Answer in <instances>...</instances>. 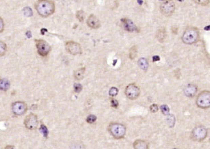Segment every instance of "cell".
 <instances>
[{"mask_svg":"<svg viewBox=\"0 0 210 149\" xmlns=\"http://www.w3.org/2000/svg\"><path fill=\"white\" fill-rule=\"evenodd\" d=\"M196 105L199 108L207 109L210 107V91H204L197 95Z\"/></svg>","mask_w":210,"mask_h":149,"instance_id":"cell-4","label":"cell"},{"mask_svg":"<svg viewBox=\"0 0 210 149\" xmlns=\"http://www.w3.org/2000/svg\"><path fill=\"white\" fill-rule=\"evenodd\" d=\"M118 105H119V103H118V101L116 100V99H112V100H111V106H112V107L117 108L118 107Z\"/></svg>","mask_w":210,"mask_h":149,"instance_id":"cell-32","label":"cell"},{"mask_svg":"<svg viewBox=\"0 0 210 149\" xmlns=\"http://www.w3.org/2000/svg\"><path fill=\"white\" fill-rule=\"evenodd\" d=\"M40 131H41L42 134L43 135V136L47 137V135H48V130H47V128L44 125H41V128H40Z\"/></svg>","mask_w":210,"mask_h":149,"instance_id":"cell-28","label":"cell"},{"mask_svg":"<svg viewBox=\"0 0 210 149\" xmlns=\"http://www.w3.org/2000/svg\"><path fill=\"white\" fill-rule=\"evenodd\" d=\"M209 142H210V139H209Z\"/></svg>","mask_w":210,"mask_h":149,"instance_id":"cell-38","label":"cell"},{"mask_svg":"<svg viewBox=\"0 0 210 149\" xmlns=\"http://www.w3.org/2000/svg\"><path fill=\"white\" fill-rule=\"evenodd\" d=\"M66 49L68 52L70 53L71 55H73V56H77V55L81 54L82 53L81 45L75 41H72V40L66 42Z\"/></svg>","mask_w":210,"mask_h":149,"instance_id":"cell-11","label":"cell"},{"mask_svg":"<svg viewBox=\"0 0 210 149\" xmlns=\"http://www.w3.org/2000/svg\"><path fill=\"white\" fill-rule=\"evenodd\" d=\"M36 44V47L37 49V52L41 56L45 57L49 54L52 47L46 40L43 39H35L34 40Z\"/></svg>","mask_w":210,"mask_h":149,"instance_id":"cell-7","label":"cell"},{"mask_svg":"<svg viewBox=\"0 0 210 149\" xmlns=\"http://www.w3.org/2000/svg\"><path fill=\"white\" fill-rule=\"evenodd\" d=\"M3 30H4V22L2 18L0 16V33L3 32Z\"/></svg>","mask_w":210,"mask_h":149,"instance_id":"cell-33","label":"cell"},{"mask_svg":"<svg viewBox=\"0 0 210 149\" xmlns=\"http://www.w3.org/2000/svg\"><path fill=\"white\" fill-rule=\"evenodd\" d=\"M87 24L89 27L93 29H97L101 26V23L100 20L98 19V18L96 16L91 14L87 18Z\"/></svg>","mask_w":210,"mask_h":149,"instance_id":"cell-13","label":"cell"},{"mask_svg":"<svg viewBox=\"0 0 210 149\" xmlns=\"http://www.w3.org/2000/svg\"><path fill=\"white\" fill-rule=\"evenodd\" d=\"M207 130L204 126H197L193 128L191 134V138L195 142H202L207 138Z\"/></svg>","mask_w":210,"mask_h":149,"instance_id":"cell-5","label":"cell"},{"mask_svg":"<svg viewBox=\"0 0 210 149\" xmlns=\"http://www.w3.org/2000/svg\"><path fill=\"white\" fill-rule=\"evenodd\" d=\"M74 90L76 93H81V91L83 90V86L81 84H75L74 86Z\"/></svg>","mask_w":210,"mask_h":149,"instance_id":"cell-30","label":"cell"},{"mask_svg":"<svg viewBox=\"0 0 210 149\" xmlns=\"http://www.w3.org/2000/svg\"><path fill=\"white\" fill-rule=\"evenodd\" d=\"M198 91V86L195 84H188L184 89V93L189 98H193Z\"/></svg>","mask_w":210,"mask_h":149,"instance_id":"cell-12","label":"cell"},{"mask_svg":"<svg viewBox=\"0 0 210 149\" xmlns=\"http://www.w3.org/2000/svg\"><path fill=\"white\" fill-rule=\"evenodd\" d=\"M137 56V48L136 46H133L129 51V57L131 60H134Z\"/></svg>","mask_w":210,"mask_h":149,"instance_id":"cell-20","label":"cell"},{"mask_svg":"<svg viewBox=\"0 0 210 149\" xmlns=\"http://www.w3.org/2000/svg\"><path fill=\"white\" fill-rule=\"evenodd\" d=\"M176 5L173 0H163L160 5V10L164 16L170 17L174 14Z\"/></svg>","mask_w":210,"mask_h":149,"instance_id":"cell-6","label":"cell"},{"mask_svg":"<svg viewBox=\"0 0 210 149\" xmlns=\"http://www.w3.org/2000/svg\"><path fill=\"white\" fill-rule=\"evenodd\" d=\"M23 12H24V14H25L26 16H28H28H31L32 15V11L31 9H30V8H28V7H26V8H24Z\"/></svg>","mask_w":210,"mask_h":149,"instance_id":"cell-29","label":"cell"},{"mask_svg":"<svg viewBox=\"0 0 210 149\" xmlns=\"http://www.w3.org/2000/svg\"><path fill=\"white\" fill-rule=\"evenodd\" d=\"M36 12L43 18H47L54 14L56 5L52 0H37L34 3Z\"/></svg>","mask_w":210,"mask_h":149,"instance_id":"cell-1","label":"cell"},{"mask_svg":"<svg viewBox=\"0 0 210 149\" xmlns=\"http://www.w3.org/2000/svg\"><path fill=\"white\" fill-rule=\"evenodd\" d=\"M175 120H176V119H175L174 115H172V114H168V116L167 117V121L170 127H173L174 126Z\"/></svg>","mask_w":210,"mask_h":149,"instance_id":"cell-22","label":"cell"},{"mask_svg":"<svg viewBox=\"0 0 210 149\" xmlns=\"http://www.w3.org/2000/svg\"><path fill=\"white\" fill-rule=\"evenodd\" d=\"M166 36H167V32H166V30L164 28H160L156 33V37L158 38V41L160 43H163L166 40Z\"/></svg>","mask_w":210,"mask_h":149,"instance_id":"cell-16","label":"cell"},{"mask_svg":"<svg viewBox=\"0 0 210 149\" xmlns=\"http://www.w3.org/2000/svg\"><path fill=\"white\" fill-rule=\"evenodd\" d=\"M193 1L197 4L203 5V6H206L209 3L210 0H193Z\"/></svg>","mask_w":210,"mask_h":149,"instance_id":"cell-24","label":"cell"},{"mask_svg":"<svg viewBox=\"0 0 210 149\" xmlns=\"http://www.w3.org/2000/svg\"><path fill=\"white\" fill-rule=\"evenodd\" d=\"M137 1H138V3H139V4H142V3H143L142 2V1H143L142 0H137Z\"/></svg>","mask_w":210,"mask_h":149,"instance_id":"cell-36","label":"cell"},{"mask_svg":"<svg viewBox=\"0 0 210 149\" xmlns=\"http://www.w3.org/2000/svg\"><path fill=\"white\" fill-rule=\"evenodd\" d=\"M10 88V82L5 78H0V90L3 91H8Z\"/></svg>","mask_w":210,"mask_h":149,"instance_id":"cell-18","label":"cell"},{"mask_svg":"<svg viewBox=\"0 0 210 149\" xmlns=\"http://www.w3.org/2000/svg\"><path fill=\"white\" fill-rule=\"evenodd\" d=\"M153 61H155V62H156V61H158V60H159V59H160V58H159V57H158V56H156V57H153Z\"/></svg>","mask_w":210,"mask_h":149,"instance_id":"cell-34","label":"cell"},{"mask_svg":"<svg viewBox=\"0 0 210 149\" xmlns=\"http://www.w3.org/2000/svg\"><path fill=\"white\" fill-rule=\"evenodd\" d=\"M138 65L144 71H147L149 68V63L145 58H140L138 61Z\"/></svg>","mask_w":210,"mask_h":149,"instance_id":"cell-19","label":"cell"},{"mask_svg":"<svg viewBox=\"0 0 210 149\" xmlns=\"http://www.w3.org/2000/svg\"><path fill=\"white\" fill-rule=\"evenodd\" d=\"M38 124H39L38 117L34 113H30L27 115L24 121V124L25 127L27 129L30 130H36L37 128Z\"/></svg>","mask_w":210,"mask_h":149,"instance_id":"cell-9","label":"cell"},{"mask_svg":"<svg viewBox=\"0 0 210 149\" xmlns=\"http://www.w3.org/2000/svg\"><path fill=\"white\" fill-rule=\"evenodd\" d=\"M122 24H123V27L126 30L129 32H134V31L137 30V27L134 25V23L130 19L127 18H123L121 20Z\"/></svg>","mask_w":210,"mask_h":149,"instance_id":"cell-14","label":"cell"},{"mask_svg":"<svg viewBox=\"0 0 210 149\" xmlns=\"http://www.w3.org/2000/svg\"><path fill=\"white\" fill-rule=\"evenodd\" d=\"M97 120V117L94 115H89L87 118V121L89 124H93Z\"/></svg>","mask_w":210,"mask_h":149,"instance_id":"cell-25","label":"cell"},{"mask_svg":"<svg viewBox=\"0 0 210 149\" xmlns=\"http://www.w3.org/2000/svg\"><path fill=\"white\" fill-rule=\"evenodd\" d=\"M160 109H161V111L164 115H168L170 112V109L168 106L166 105H163L161 106Z\"/></svg>","mask_w":210,"mask_h":149,"instance_id":"cell-26","label":"cell"},{"mask_svg":"<svg viewBox=\"0 0 210 149\" xmlns=\"http://www.w3.org/2000/svg\"><path fill=\"white\" fill-rule=\"evenodd\" d=\"M133 147L135 149H148L149 148V144L145 140H136L133 144Z\"/></svg>","mask_w":210,"mask_h":149,"instance_id":"cell-15","label":"cell"},{"mask_svg":"<svg viewBox=\"0 0 210 149\" xmlns=\"http://www.w3.org/2000/svg\"><path fill=\"white\" fill-rule=\"evenodd\" d=\"M14 148V146H7L6 147H5V148Z\"/></svg>","mask_w":210,"mask_h":149,"instance_id":"cell-35","label":"cell"},{"mask_svg":"<svg viewBox=\"0 0 210 149\" xmlns=\"http://www.w3.org/2000/svg\"><path fill=\"white\" fill-rule=\"evenodd\" d=\"M140 89L135 84H130L125 89L126 96L131 100H134L137 99L140 95Z\"/></svg>","mask_w":210,"mask_h":149,"instance_id":"cell-8","label":"cell"},{"mask_svg":"<svg viewBox=\"0 0 210 149\" xmlns=\"http://www.w3.org/2000/svg\"><path fill=\"white\" fill-rule=\"evenodd\" d=\"M85 12L83 10H78L76 12V18L77 19L79 20L81 23H83L85 20Z\"/></svg>","mask_w":210,"mask_h":149,"instance_id":"cell-23","label":"cell"},{"mask_svg":"<svg viewBox=\"0 0 210 149\" xmlns=\"http://www.w3.org/2000/svg\"><path fill=\"white\" fill-rule=\"evenodd\" d=\"M108 131L115 138L120 139L125 137L127 132V128L123 124L119 123H112L109 125Z\"/></svg>","mask_w":210,"mask_h":149,"instance_id":"cell-3","label":"cell"},{"mask_svg":"<svg viewBox=\"0 0 210 149\" xmlns=\"http://www.w3.org/2000/svg\"><path fill=\"white\" fill-rule=\"evenodd\" d=\"M161 1H163V0H161Z\"/></svg>","mask_w":210,"mask_h":149,"instance_id":"cell-37","label":"cell"},{"mask_svg":"<svg viewBox=\"0 0 210 149\" xmlns=\"http://www.w3.org/2000/svg\"><path fill=\"white\" fill-rule=\"evenodd\" d=\"M118 89L116 87H112L109 91V95L112 97H115L118 95Z\"/></svg>","mask_w":210,"mask_h":149,"instance_id":"cell-27","label":"cell"},{"mask_svg":"<svg viewBox=\"0 0 210 149\" xmlns=\"http://www.w3.org/2000/svg\"><path fill=\"white\" fill-rule=\"evenodd\" d=\"M12 112L16 115H23L26 113L28 107L26 103L23 101H16L12 105Z\"/></svg>","mask_w":210,"mask_h":149,"instance_id":"cell-10","label":"cell"},{"mask_svg":"<svg viewBox=\"0 0 210 149\" xmlns=\"http://www.w3.org/2000/svg\"><path fill=\"white\" fill-rule=\"evenodd\" d=\"M199 30L196 27L189 26L185 29L182 36V42L186 45H193L199 40Z\"/></svg>","mask_w":210,"mask_h":149,"instance_id":"cell-2","label":"cell"},{"mask_svg":"<svg viewBox=\"0 0 210 149\" xmlns=\"http://www.w3.org/2000/svg\"><path fill=\"white\" fill-rule=\"evenodd\" d=\"M7 51V45L4 42L0 40V57L3 56Z\"/></svg>","mask_w":210,"mask_h":149,"instance_id":"cell-21","label":"cell"},{"mask_svg":"<svg viewBox=\"0 0 210 149\" xmlns=\"http://www.w3.org/2000/svg\"><path fill=\"white\" fill-rule=\"evenodd\" d=\"M149 109H150V111L151 112V113H156V112H158L159 110L158 105L157 104L151 105L150 106V107H149Z\"/></svg>","mask_w":210,"mask_h":149,"instance_id":"cell-31","label":"cell"},{"mask_svg":"<svg viewBox=\"0 0 210 149\" xmlns=\"http://www.w3.org/2000/svg\"><path fill=\"white\" fill-rule=\"evenodd\" d=\"M85 72V68H81L76 70L74 73V77L76 80L80 81L84 78Z\"/></svg>","mask_w":210,"mask_h":149,"instance_id":"cell-17","label":"cell"}]
</instances>
